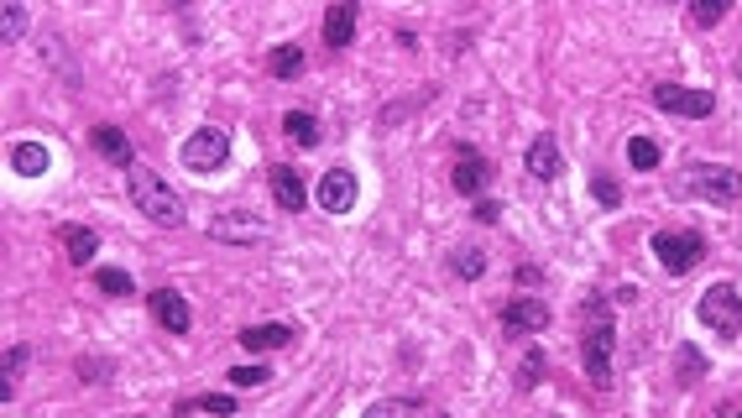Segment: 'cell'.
<instances>
[{
    "label": "cell",
    "mask_w": 742,
    "mask_h": 418,
    "mask_svg": "<svg viewBox=\"0 0 742 418\" xmlns=\"http://www.w3.org/2000/svg\"><path fill=\"white\" fill-rule=\"evenodd\" d=\"M126 183H131V204L142 209V215L152 220V225H162V230H178L183 220H189V209H183V199L162 183L152 168H142V162H131L126 168Z\"/></svg>",
    "instance_id": "6da1fadb"
},
{
    "label": "cell",
    "mask_w": 742,
    "mask_h": 418,
    "mask_svg": "<svg viewBox=\"0 0 742 418\" xmlns=\"http://www.w3.org/2000/svg\"><path fill=\"white\" fill-rule=\"evenodd\" d=\"M586 314H591V330H586V345H581L586 377H591L596 392H607V387H612V345H617V324L607 319V304H601V298H591Z\"/></svg>",
    "instance_id": "7a4b0ae2"
},
{
    "label": "cell",
    "mask_w": 742,
    "mask_h": 418,
    "mask_svg": "<svg viewBox=\"0 0 742 418\" xmlns=\"http://www.w3.org/2000/svg\"><path fill=\"white\" fill-rule=\"evenodd\" d=\"M648 251L659 257L664 272L685 277L690 267H701V262H706V236H701V230H659V236L648 241Z\"/></svg>",
    "instance_id": "3957f363"
},
{
    "label": "cell",
    "mask_w": 742,
    "mask_h": 418,
    "mask_svg": "<svg viewBox=\"0 0 742 418\" xmlns=\"http://www.w3.org/2000/svg\"><path fill=\"white\" fill-rule=\"evenodd\" d=\"M695 319H701L711 335H722V340L742 335V293H737L732 283L706 288V293H701V304H695Z\"/></svg>",
    "instance_id": "277c9868"
},
{
    "label": "cell",
    "mask_w": 742,
    "mask_h": 418,
    "mask_svg": "<svg viewBox=\"0 0 742 418\" xmlns=\"http://www.w3.org/2000/svg\"><path fill=\"white\" fill-rule=\"evenodd\" d=\"M690 189L706 204H737L742 199V168H727V162H695L690 168Z\"/></svg>",
    "instance_id": "5b68a950"
},
{
    "label": "cell",
    "mask_w": 742,
    "mask_h": 418,
    "mask_svg": "<svg viewBox=\"0 0 742 418\" xmlns=\"http://www.w3.org/2000/svg\"><path fill=\"white\" fill-rule=\"evenodd\" d=\"M183 168L189 173H215V168H225L230 162V131L225 126H199L189 142H183Z\"/></svg>",
    "instance_id": "8992f818"
},
{
    "label": "cell",
    "mask_w": 742,
    "mask_h": 418,
    "mask_svg": "<svg viewBox=\"0 0 742 418\" xmlns=\"http://www.w3.org/2000/svg\"><path fill=\"white\" fill-rule=\"evenodd\" d=\"M356 194H361V178H356L351 168H324L319 189H314V199H319L324 215H351V209H356Z\"/></svg>",
    "instance_id": "52a82bcc"
},
{
    "label": "cell",
    "mask_w": 742,
    "mask_h": 418,
    "mask_svg": "<svg viewBox=\"0 0 742 418\" xmlns=\"http://www.w3.org/2000/svg\"><path fill=\"white\" fill-rule=\"evenodd\" d=\"M502 330L507 335H539V330H549V304H544L539 293L507 298V304H502Z\"/></svg>",
    "instance_id": "ba28073f"
},
{
    "label": "cell",
    "mask_w": 742,
    "mask_h": 418,
    "mask_svg": "<svg viewBox=\"0 0 742 418\" xmlns=\"http://www.w3.org/2000/svg\"><path fill=\"white\" fill-rule=\"evenodd\" d=\"M450 183H455V194H466V199H476L486 183H492V162H486L471 142H460L455 147V168H450Z\"/></svg>",
    "instance_id": "9c48e42d"
},
{
    "label": "cell",
    "mask_w": 742,
    "mask_h": 418,
    "mask_svg": "<svg viewBox=\"0 0 742 418\" xmlns=\"http://www.w3.org/2000/svg\"><path fill=\"white\" fill-rule=\"evenodd\" d=\"M654 105L669 110V115H711L716 110V95L711 89H685V84H654Z\"/></svg>",
    "instance_id": "30bf717a"
},
{
    "label": "cell",
    "mask_w": 742,
    "mask_h": 418,
    "mask_svg": "<svg viewBox=\"0 0 742 418\" xmlns=\"http://www.w3.org/2000/svg\"><path fill=\"white\" fill-rule=\"evenodd\" d=\"M152 319H157L168 335H189L194 309H189V298H183L178 288H157V293H152Z\"/></svg>",
    "instance_id": "8fae6325"
},
{
    "label": "cell",
    "mask_w": 742,
    "mask_h": 418,
    "mask_svg": "<svg viewBox=\"0 0 742 418\" xmlns=\"http://www.w3.org/2000/svg\"><path fill=\"white\" fill-rule=\"evenodd\" d=\"M560 168H565V157H560V142H554L549 131H539L528 142V173L539 178V183H554L560 178Z\"/></svg>",
    "instance_id": "7c38bea8"
},
{
    "label": "cell",
    "mask_w": 742,
    "mask_h": 418,
    "mask_svg": "<svg viewBox=\"0 0 742 418\" xmlns=\"http://www.w3.org/2000/svg\"><path fill=\"white\" fill-rule=\"evenodd\" d=\"M356 0H340L335 11H324V48H351L356 42Z\"/></svg>",
    "instance_id": "4fadbf2b"
},
{
    "label": "cell",
    "mask_w": 742,
    "mask_h": 418,
    "mask_svg": "<svg viewBox=\"0 0 742 418\" xmlns=\"http://www.w3.org/2000/svg\"><path fill=\"white\" fill-rule=\"evenodd\" d=\"M89 142H95V152H100L105 162H115V168H131V162H136L131 136H126L121 126H95V131H89Z\"/></svg>",
    "instance_id": "5bb4252c"
},
{
    "label": "cell",
    "mask_w": 742,
    "mask_h": 418,
    "mask_svg": "<svg viewBox=\"0 0 742 418\" xmlns=\"http://www.w3.org/2000/svg\"><path fill=\"white\" fill-rule=\"evenodd\" d=\"M272 199H277V209L283 215H298L304 209V178H298V168H272Z\"/></svg>",
    "instance_id": "9a60e30c"
},
{
    "label": "cell",
    "mask_w": 742,
    "mask_h": 418,
    "mask_svg": "<svg viewBox=\"0 0 742 418\" xmlns=\"http://www.w3.org/2000/svg\"><path fill=\"white\" fill-rule=\"evenodd\" d=\"M288 340H293V324H246L241 330L246 351H283Z\"/></svg>",
    "instance_id": "2e32d148"
},
{
    "label": "cell",
    "mask_w": 742,
    "mask_h": 418,
    "mask_svg": "<svg viewBox=\"0 0 742 418\" xmlns=\"http://www.w3.org/2000/svg\"><path fill=\"white\" fill-rule=\"evenodd\" d=\"M63 251H68V262H74V267H89V262H95V251H100V236L89 225H68L63 230Z\"/></svg>",
    "instance_id": "e0dca14e"
},
{
    "label": "cell",
    "mask_w": 742,
    "mask_h": 418,
    "mask_svg": "<svg viewBox=\"0 0 742 418\" xmlns=\"http://www.w3.org/2000/svg\"><path fill=\"white\" fill-rule=\"evenodd\" d=\"M11 168H16L21 178H42V173H48V147H42V142H21V147L11 152Z\"/></svg>",
    "instance_id": "ac0fdd59"
},
{
    "label": "cell",
    "mask_w": 742,
    "mask_h": 418,
    "mask_svg": "<svg viewBox=\"0 0 742 418\" xmlns=\"http://www.w3.org/2000/svg\"><path fill=\"white\" fill-rule=\"evenodd\" d=\"M283 131L293 136L298 147H319V121H314L309 110H288V115H283Z\"/></svg>",
    "instance_id": "d6986e66"
},
{
    "label": "cell",
    "mask_w": 742,
    "mask_h": 418,
    "mask_svg": "<svg viewBox=\"0 0 742 418\" xmlns=\"http://www.w3.org/2000/svg\"><path fill=\"white\" fill-rule=\"evenodd\" d=\"M215 236H220V241H262L267 230H262V225H251V220H230V215H220V220H215Z\"/></svg>",
    "instance_id": "ffe728a7"
},
{
    "label": "cell",
    "mask_w": 742,
    "mask_h": 418,
    "mask_svg": "<svg viewBox=\"0 0 742 418\" xmlns=\"http://www.w3.org/2000/svg\"><path fill=\"white\" fill-rule=\"evenodd\" d=\"M628 162H633L638 173H654L659 168V142H654V136H633V142H628Z\"/></svg>",
    "instance_id": "44dd1931"
},
{
    "label": "cell",
    "mask_w": 742,
    "mask_h": 418,
    "mask_svg": "<svg viewBox=\"0 0 742 418\" xmlns=\"http://www.w3.org/2000/svg\"><path fill=\"white\" fill-rule=\"evenodd\" d=\"M419 408H424L419 398H387V403H371L361 418H413Z\"/></svg>",
    "instance_id": "7402d4cb"
},
{
    "label": "cell",
    "mask_w": 742,
    "mask_h": 418,
    "mask_svg": "<svg viewBox=\"0 0 742 418\" xmlns=\"http://www.w3.org/2000/svg\"><path fill=\"white\" fill-rule=\"evenodd\" d=\"M95 283H100V293H110V298H131V293H136L131 272H121V267H105V272H95Z\"/></svg>",
    "instance_id": "603a6c76"
},
{
    "label": "cell",
    "mask_w": 742,
    "mask_h": 418,
    "mask_svg": "<svg viewBox=\"0 0 742 418\" xmlns=\"http://www.w3.org/2000/svg\"><path fill=\"white\" fill-rule=\"evenodd\" d=\"M267 68H272L277 79H298V74H304V53H298V48H277L267 58Z\"/></svg>",
    "instance_id": "cb8c5ba5"
},
{
    "label": "cell",
    "mask_w": 742,
    "mask_h": 418,
    "mask_svg": "<svg viewBox=\"0 0 742 418\" xmlns=\"http://www.w3.org/2000/svg\"><path fill=\"white\" fill-rule=\"evenodd\" d=\"M194 408L230 418V413H236V398H225V392H204V398H194V403H178V413H194Z\"/></svg>",
    "instance_id": "d4e9b609"
},
{
    "label": "cell",
    "mask_w": 742,
    "mask_h": 418,
    "mask_svg": "<svg viewBox=\"0 0 742 418\" xmlns=\"http://www.w3.org/2000/svg\"><path fill=\"white\" fill-rule=\"evenodd\" d=\"M27 361H32L27 345H11V351H6V387H0V398H11V392H16V377H21V366H27Z\"/></svg>",
    "instance_id": "484cf974"
},
{
    "label": "cell",
    "mask_w": 742,
    "mask_h": 418,
    "mask_svg": "<svg viewBox=\"0 0 742 418\" xmlns=\"http://www.w3.org/2000/svg\"><path fill=\"white\" fill-rule=\"evenodd\" d=\"M695 377H706V356H695V345H680V387H690Z\"/></svg>",
    "instance_id": "4316f807"
},
{
    "label": "cell",
    "mask_w": 742,
    "mask_h": 418,
    "mask_svg": "<svg viewBox=\"0 0 742 418\" xmlns=\"http://www.w3.org/2000/svg\"><path fill=\"white\" fill-rule=\"evenodd\" d=\"M591 194H596V204H607V209H617V204H622L617 178H607V173H596V178H591Z\"/></svg>",
    "instance_id": "83f0119b"
},
{
    "label": "cell",
    "mask_w": 742,
    "mask_h": 418,
    "mask_svg": "<svg viewBox=\"0 0 742 418\" xmlns=\"http://www.w3.org/2000/svg\"><path fill=\"white\" fill-rule=\"evenodd\" d=\"M455 272H460V277H481V272H486V257H481L476 246H460V251H455Z\"/></svg>",
    "instance_id": "f1b7e54d"
},
{
    "label": "cell",
    "mask_w": 742,
    "mask_h": 418,
    "mask_svg": "<svg viewBox=\"0 0 742 418\" xmlns=\"http://www.w3.org/2000/svg\"><path fill=\"white\" fill-rule=\"evenodd\" d=\"M544 366H549V361H544L539 351H528V356H523V377H518V382H523V387H539V382H544Z\"/></svg>",
    "instance_id": "f546056e"
},
{
    "label": "cell",
    "mask_w": 742,
    "mask_h": 418,
    "mask_svg": "<svg viewBox=\"0 0 742 418\" xmlns=\"http://www.w3.org/2000/svg\"><path fill=\"white\" fill-rule=\"evenodd\" d=\"M267 377H272L267 366H236V371H230V382H236V387H262Z\"/></svg>",
    "instance_id": "4dcf8cb0"
},
{
    "label": "cell",
    "mask_w": 742,
    "mask_h": 418,
    "mask_svg": "<svg viewBox=\"0 0 742 418\" xmlns=\"http://www.w3.org/2000/svg\"><path fill=\"white\" fill-rule=\"evenodd\" d=\"M21 37H27V11L6 6V42H21Z\"/></svg>",
    "instance_id": "1f68e13d"
},
{
    "label": "cell",
    "mask_w": 742,
    "mask_h": 418,
    "mask_svg": "<svg viewBox=\"0 0 742 418\" xmlns=\"http://www.w3.org/2000/svg\"><path fill=\"white\" fill-rule=\"evenodd\" d=\"M722 16H727V6H690V21H695V27H716Z\"/></svg>",
    "instance_id": "d6a6232c"
},
{
    "label": "cell",
    "mask_w": 742,
    "mask_h": 418,
    "mask_svg": "<svg viewBox=\"0 0 742 418\" xmlns=\"http://www.w3.org/2000/svg\"><path fill=\"white\" fill-rule=\"evenodd\" d=\"M476 220H481V225H497V220H502V204H497V199H476Z\"/></svg>",
    "instance_id": "836d02e7"
},
{
    "label": "cell",
    "mask_w": 742,
    "mask_h": 418,
    "mask_svg": "<svg viewBox=\"0 0 742 418\" xmlns=\"http://www.w3.org/2000/svg\"><path fill=\"white\" fill-rule=\"evenodd\" d=\"M79 371H84V382H105V361H79Z\"/></svg>",
    "instance_id": "e575fe53"
},
{
    "label": "cell",
    "mask_w": 742,
    "mask_h": 418,
    "mask_svg": "<svg viewBox=\"0 0 742 418\" xmlns=\"http://www.w3.org/2000/svg\"><path fill=\"white\" fill-rule=\"evenodd\" d=\"M722 418H742V413H722Z\"/></svg>",
    "instance_id": "d590c367"
},
{
    "label": "cell",
    "mask_w": 742,
    "mask_h": 418,
    "mask_svg": "<svg viewBox=\"0 0 742 418\" xmlns=\"http://www.w3.org/2000/svg\"><path fill=\"white\" fill-rule=\"evenodd\" d=\"M737 74H742V63H737Z\"/></svg>",
    "instance_id": "8d00e7d4"
}]
</instances>
